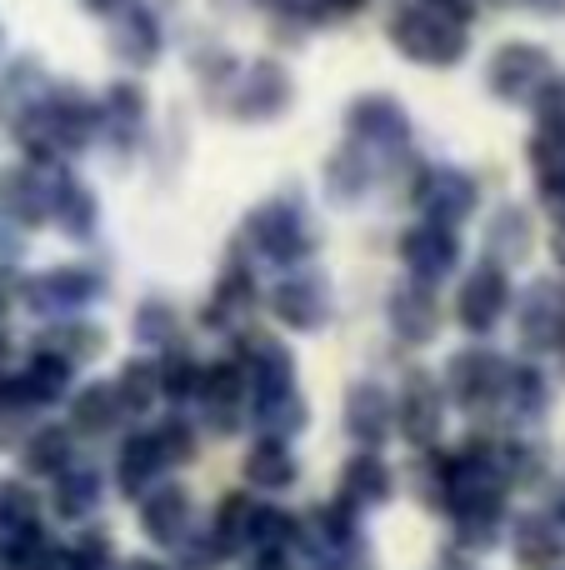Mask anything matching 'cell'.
I'll return each instance as SVG.
<instances>
[{
    "instance_id": "1",
    "label": "cell",
    "mask_w": 565,
    "mask_h": 570,
    "mask_svg": "<svg viewBox=\"0 0 565 570\" xmlns=\"http://www.w3.org/2000/svg\"><path fill=\"white\" fill-rule=\"evenodd\" d=\"M6 126L20 146V160L30 166H70L90 146H100L96 96L76 80H46V90L30 106H20Z\"/></svg>"
},
{
    "instance_id": "2",
    "label": "cell",
    "mask_w": 565,
    "mask_h": 570,
    "mask_svg": "<svg viewBox=\"0 0 565 570\" xmlns=\"http://www.w3.org/2000/svg\"><path fill=\"white\" fill-rule=\"evenodd\" d=\"M386 40L400 60H410L420 70H456L476 46L470 20L450 16L430 0H400L386 16Z\"/></svg>"
},
{
    "instance_id": "3",
    "label": "cell",
    "mask_w": 565,
    "mask_h": 570,
    "mask_svg": "<svg viewBox=\"0 0 565 570\" xmlns=\"http://www.w3.org/2000/svg\"><path fill=\"white\" fill-rule=\"evenodd\" d=\"M296 100V76H290L286 60L276 56H256V60H240V70L230 76V86L220 90L216 106L226 110L230 120L240 126H270L280 120Z\"/></svg>"
},
{
    "instance_id": "4",
    "label": "cell",
    "mask_w": 565,
    "mask_h": 570,
    "mask_svg": "<svg viewBox=\"0 0 565 570\" xmlns=\"http://www.w3.org/2000/svg\"><path fill=\"white\" fill-rule=\"evenodd\" d=\"M240 250L270 261V266H296L316 250V230H310V216L296 196H276L260 200L256 210L240 226Z\"/></svg>"
},
{
    "instance_id": "5",
    "label": "cell",
    "mask_w": 565,
    "mask_h": 570,
    "mask_svg": "<svg viewBox=\"0 0 565 570\" xmlns=\"http://www.w3.org/2000/svg\"><path fill=\"white\" fill-rule=\"evenodd\" d=\"M346 140H356L376 166L410 156V110L390 90H360L346 106Z\"/></svg>"
},
{
    "instance_id": "6",
    "label": "cell",
    "mask_w": 565,
    "mask_h": 570,
    "mask_svg": "<svg viewBox=\"0 0 565 570\" xmlns=\"http://www.w3.org/2000/svg\"><path fill=\"white\" fill-rule=\"evenodd\" d=\"M551 76H556V56L541 40H500L486 56V70H480L486 90L500 106H531Z\"/></svg>"
},
{
    "instance_id": "7",
    "label": "cell",
    "mask_w": 565,
    "mask_h": 570,
    "mask_svg": "<svg viewBox=\"0 0 565 570\" xmlns=\"http://www.w3.org/2000/svg\"><path fill=\"white\" fill-rule=\"evenodd\" d=\"M406 196L426 220L460 226V220H470L480 210V180L470 176L466 166H426V160H420Z\"/></svg>"
},
{
    "instance_id": "8",
    "label": "cell",
    "mask_w": 565,
    "mask_h": 570,
    "mask_svg": "<svg viewBox=\"0 0 565 570\" xmlns=\"http://www.w3.org/2000/svg\"><path fill=\"white\" fill-rule=\"evenodd\" d=\"M96 110H100V146H110L116 156L140 150V140L150 130V96L136 76L110 80L96 96Z\"/></svg>"
},
{
    "instance_id": "9",
    "label": "cell",
    "mask_w": 565,
    "mask_h": 570,
    "mask_svg": "<svg viewBox=\"0 0 565 570\" xmlns=\"http://www.w3.org/2000/svg\"><path fill=\"white\" fill-rule=\"evenodd\" d=\"M106 46L126 70H150L166 56V16L146 0H136V6L106 20Z\"/></svg>"
},
{
    "instance_id": "10",
    "label": "cell",
    "mask_w": 565,
    "mask_h": 570,
    "mask_svg": "<svg viewBox=\"0 0 565 570\" xmlns=\"http://www.w3.org/2000/svg\"><path fill=\"white\" fill-rule=\"evenodd\" d=\"M506 375H511V361L496 351H460L450 355L446 365V391L456 405L466 411H496L500 395H506Z\"/></svg>"
},
{
    "instance_id": "11",
    "label": "cell",
    "mask_w": 565,
    "mask_h": 570,
    "mask_svg": "<svg viewBox=\"0 0 565 570\" xmlns=\"http://www.w3.org/2000/svg\"><path fill=\"white\" fill-rule=\"evenodd\" d=\"M0 220L20 230H40L50 220V166H30V160H16V166L0 170Z\"/></svg>"
},
{
    "instance_id": "12",
    "label": "cell",
    "mask_w": 565,
    "mask_h": 570,
    "mask_svg": "<svg viewBox=\"0 0 565 570\" xmlns=\"http://www.w3.org/2000/svg\"><path fill=\"white\" fill-rule=\"evenodd\" d=\"M400 261H406L410 281L440 285V281L450 276V271L460 266L456 226H440V220H416V226L400 236Z\"/></svg>"
},
{
    "instance_id": "13",
    "label": "cell",
    "mask_w": 565,
    "mask_h": 570,
    "mask_svg": "<svg viewBox=\"0 0 565 570\" xmlns=\"http://www.w3.org/2000/svg\"><path fill=\"white\" fill-rule=\"evenodd\" d=\"M506 305H511L506 266L480 261V266L466 276V285H460V295H456V321L466 325L470 335H490V331H496V321L506 315Z\"/></svg>"
},
{
    "instance_id": "14",
    "label": "cell",
    "mask_w": 565,
    "mask_h": 570,
    "mask_svg": "<svg viewBox=\"0 0 565 570\" xmlns=\"http://www.w3.org/2000/svg\"><path fill=\"white\" fill-rule=\"evenodd\" d=\"M236 365H240V375H246L250 395L280 391V385H290V375H296V355L286 351V341H276V335H266V331L240 335L236 341Z\"/></svg>"
},
{
    "instance_id": "15",
    "label": "cell",
    "mask_w": 565,
    "mask_h": 570,
    "mask_svg": "<svg viewBox=\"0 0 565 570\" xmlns=\"http://www.w3.org/2000/svg\"><path fill=\"white\" fill-rule=\"evenodd\" d=\"M196 395H200V405H206V415H210V431L230 435L240 421H246V375H240L236 361L200 365Z\"/></svg>"
},
{
    "instance_id": "16",
    "label": "cell",
    "mask_w": 565,
    "mask_h": 570,
    "mask_svg": "<svg viewBox=\"0 0 565 570\" xmlns=\"http://www.w3.org/2000/svg\"><path fill=\"white\" fill-rule=\"evenodd\" d=\"M100 220V200L70 166H50V226L70 240H86Z\"/></svg>"
},
{
    "instance_id": "17",
    "label": "cell",
    "mask_w": 565,
    "mask_h": 570,
    "mask_svg": "<svg viewBox=\"0 0 565 570\" xmlns=\"http://www.w3.org/2000/svg\"><path fill=\"white\" fill-rule=\"evenodd\" d=\"M100 295V276L86 266H56L46 276H36L26 285V305L40 315H56V311H80Z\"/></svg>"
},
{
    "instance_id": "18",
    "label": "cell",
    "mask_w": 565,
    "mask_h": 570,
    "mask_svg": "<svg viewBox=\"0 0 565 570\" xmlns=\"http://www.w3.org/2000/svg\"><path fill=\"white\" fill-rule=\"evenodd\" d=\"M250 305H256V276H250L246 256L236 250V261L220 271L210 301L200 305V325H210V331H236V325L250 315Z\"/></svg>"
},
{
    "instance_id": "19",
    "label": "cell",
    "mask_w": 565,
    "mask_h": 570,
    "mask_svg": "<svg viewBox=\"0 0 565 570\" xmlns=\"http://www.w3.org/2000/svg\"><path fill=\"white\" fill-rule=\"evenodd\" d=\"M396 421H400V431H406V441H416V445H436L440 441V421H446V391H440L430 375H410L406 381V391H400V405H396Z\"/></svg>"
},
{
    "instance_id": "20",
    "label": "cell",
    "mask_w": 565,
    "mask_h": 570,
    "mask_svg": "<svg viewBox=\"0 0 565 570\" xmlns=\"http://www.w3.org/2000/svg\"><path fill=\"white\" fill-rule=\"evenodd\" d=\"M190 521H196V505H190L186 485H150V491L140 495V525H146L150 541L176 551L190 535Z\"/></svg>"
},
{
    "instance_id": "21",
    "label": "cell",
    "mask_w": 565,
    "mask_h": 570,
    "mask_svg": "<svg viewBox=\"0 0 565 570\" xmlns=\"http://www.w3.org/2000/svg\"><path fill=\"white\" fill-rule=\"evenodd\" d=\"M270 311L290 325V331H316L330 311V285L316 271H300V276H286L270 295Z\"/></svg>"
},
{
    "instance_id": "22",
    "label": "cell",
    "mask_w": 565,
    "mask_h": 570,
    "mask_svg": "<svg viewBox=\"0 0 565 570\" xmlns=\"http://www.w3.org/2000/svg\"><path fill=\"white\" fill-rule=\"evenodd\" d=\"M370 180H376V156H366L356 140H340V146L326 156V166H320L326 200H336V206H356V200L370 190Z\"/></svg>"
},
{
    "instance_id": "23",
    "label": "cell",
    "mask_w": 565,
    "mask_h": 570,
    "mask_svg": "<svg viewBox=\"0 0 565 570\" xmlns=\"http://www.w3.org/2000/svg\"><path fill=\"white\" fill-rule=\"evenodd\" d=\"M390 425H396V405H390L386 385L360 381L356 391L346 395V431H350V441L366 445V451H376V445L390 435Z\"/></svg>"
},
{
    "instance_id": "24",
    "label": "cell",
    "mask_w": 565,
    "mask_h": 570,
    "mask_svg": "<svg viewBox=\"0 0 565 570\" xmlns=\"http://www.w3.org/2000/svg\"><path fill=\"white\" fill-rule=\"evenodd\" d=\"M390 325H396V335H400V341H410V345L436 341V331H440L436 291H430V285H420V281L400 285V291L390 295Z\"/></svg>"
},
{
    "instance_id": "25",
    "label": "cell",
    "mask_w": 565,
    "mask_h": 570,
    "mask_svg": "<svg viewBox=\"0 0 565 570\" xmlns=\"http://www.w3.org/2000/svg\"><path fill=\"white\" fill-rule=\"evenodd\" d=\"M565 335V295L556 285H531L521 305V341L531 351H556Z\"/></svg>"
},
{
    "instance_id": "26",
    "label": "cell",
    "mask_w": 565,
    "mask_h": 570,
    "mask_svg": "<svg viewBox=\"0 0 565 570\" xmlns=\"http://www.w3.org/2000/svg\"><path fill=\"white\" fill-rule=\"evenodd\" d=\"M70 371H76V365H66L60 355H50L46 345H36V351H30V361L10 375V385H16V391L40 411V405H56L60 395L70 391Z\"/></svg>"
},
{
    "instance_id": "27",
    "label": "cell",
    "mask_w": 565,
    "mask_h": 570,
    "mask_svg": "<svg viewBox=\"0 0 565 570\" xmlns=\"http://www.w3.org/2000/svg\"><path fill=\"white\" fill-rule=\"evenodd\" d=\"M250 425H256L260 435H270V441H290L296 431H306V401H300L290 385H280V391H260L250 395Z\"/></svg>"
},
{
    "instance_id": "28",
    "label": "cell",
    "mask_w": 565,
    "mask_h": 570,
    "mask_svg": "<svg viewBox=\"0 0 565 570\" xmlns=\"http://www.w3.org/2000/svg\"><path fill=\"white\" fill-rule=\"evenodd\" d=\"M390 485H396L390 465L380 461L376 451H360V455H350L346 471H340V501H350L356 511H366V505H380V501H386Z\"/></svg>"
},
{
    "instance_id": "29",
    "label": "cell",
    "mask_w": 565,
    "mask_h": 570,
    "mask_svg": "<svg viewBox=\"0 0 565 570\" xmlns=\"http://www.w3.org/2000/svg\"><path fill=\"white\" fill-rule=\"evenodd\" d=\"M240 471H246L250 491H286V485H296L300 465H296V455H290L286 441H270V435H266V441H256L246 451Z\"/></svg>"
},
{
    "instance_id": "30",
    "label": "cell",
    "mask_w": 565,
    "mask_h": 570,
    "mask_svg": "<svg viewBox=\"0 0 565 570\" xmlns=\"http://www.w3.org/2000/svg\"><path fill=\"white\" fill-rule=\"evenodd\" d=\"M531 256V216L526 206H500L486 220V261L496 266H516Z\"/></svg>"
},
{
    "instance_id": "31",
    "label": "cell",
    "mask_w": 565,
    "mask_h": 570,
    "mask_svg": "<svg viewBox=\"0 0 565 570\" xmlns=\"http://www.w3.org/2000/svg\"><path fill=\"white\" fill-rule=\"evenodd\" d=\"M516 561L526 570H556L565 561V531L551 515H526L516 525Z\"/></svg>"
},
{
    "instance_id": "32",
    "label": "cell",
    "mask_w": 565,
    "mask_h": 570,
    "mask_svg": "<svg viewBox=\"0 0 565 570\" xmlns=\"http://www.w3.org/2000/svg\"><path fill=\"white\" fill-rule=\"evenodd\" d=\"M356 531H360V511L350 501H326L310 511L306 531H300V541L320 546V551H346V546H356Z\"/></svg>"
},
{
    "instance_id": "33",
    "label": "cell",
    "mask_w": 565,
    "mask_h": 570,
    "mask_svg": "<svg viewBox=\"0 0 565 570\" xmlns=\"http://www.w3.org/2000/svg\"><path fill=\"white\" fill-rule=\"evenodd\" d=\"M160 465H166V461H160L156 441H150V435H130V441L120 445V455H116V485H120V495L140 501V495L156 485Z\"/></svg>"
},
{
    "instance_id": "34",
    "label": "cell",
    "mask_w": 565,
    "mask_h": 570,
    "mask_svg": "<svg viewBox=\"0 0 565 570\" xmlns=\"http://www.w3.org/2000/svg\"><path fill=\"white\" fill-rule=\"evenodd\" d=\"M256 515H260V501H250L246 491H230L226 501L216 505V521H210V535L220 541L226 556H240L250 541H256Z\"/></svg>"
},
{
    "instance_id": "35",
    "label": "cell",
    "mask_w": 565,
    "mask_h": 570,
    "mask_svg": "<svg viewBox=\"0 0 565 570\" xmlns=\"http://www.w3.org/2000/svg\"><path fill=\"white\" fill-rule=\"evenodd\" d=\"M50 505H56V515H66V521H86L100 505V475L90 471V465H66V471L56 475Z\"/></svg>"
},
{
    "instance_id": "36",
    "label": "cell",
    "mask_w": 565,
    "mask_h": 570,
    "mask_svg": "<svg viewBox=\"0 0 565 570\" xmlns=\"http://www.w3.org/2000/svg\"><path fill=\"white\" fill-rule=\"evenodd\" d=\"M500 411L521 415V421H541L551 411V381L536 365H511L506 375V395H500Z\"/></svg>"
},
{
    "instance_id": "37",
    "label": "cell",
    "mask_w": 565,
    "mask_h": 570,
    "mask_svg": "<svg viewBox=\"0 0 565 570\" xmlns=\"http://www.w3.org/2000/svg\"><path fill=\"white\" fill-rule=\"evenodd\" d=\"M40 345H46L50 355H60L66 365H80V361H96V355L106 351V331H100V325L66 321V325H50V331L40 335Z\"/></svg>"
},
{
    "instance_id": "38",
    "label": "cell",
    "mask_w": 565,
    "mask_h": 570,
    "mask_svg": "<svg viewBox=\"0 0 565 570\" xmlns=\"http://www.w3.org/2000/svg\"><path fill=\"white\" fill-rule=\"evenodd\" d=\"M120 415H126V405H120L116 385H86V391L76 395L70 421H76V431H86V435H106L120 425Z\"/></svg>"
},
{
    "instance_id": "39",
    "label": "cell",
    "mask_w": 565,
    "mask_h": 570,
    "mask_svg": "<svg viewBox=\"0 0 565 570\" xmlns=\"http://www.w3.org/2000/svg\"><path fill=\"white\" fill-rule=\"evenodd\" d=\"M70 451H76V441H70V431H60V425H46V431H30L26 435V471L30 475H50L56 481L70 461Z\"/></svg>"
},
{
    "instance_id": "40",
    "label": "cell",
    "mask_w": 565,
    "mask_h": 570,
    "mask_svg": "<svg viewBox=\"0 0 565 570\" xmlns=\"http://www.w3.org/2000/svg\"><path fill=\"white\" fill-rule=\"evenodd\" d=\"M116 395H120V405H126V415L150 411V405H156V395H160L156 365H150V361H126V371H120V381H116Z\"/></svg>"
},
{
    "instance_id": "41",
    "label": "cell",
    "mask_w": 565,
    "mask_h": 570,
    "mask_svg": "<svg viewBox=\"0 0 565 570\" xmlns=\"http://www.w3.org/2000/svg\"><path fill=\"white\" fill-rule=\"evenodd\" d=\"M296 541H300V521H296V515L276 511V505H260L250 551H286V546H296Z\"/></svg>"
},
{
    "instance_id": "42",
    "label": "cell",
    "mask_w": 565,
    "mask_h": 570,
    "mask_svg": "<svg viewBox=\"0 0 565 570\" xmlns=\"http://www.w3.org/2000/svg\"><path fill=\"white\" fill-rule=\"evenodd\" d=\"M150 441H156V451H160V461H166V465L196 461V425L180 421V415H166V425H160V431H150Z\"/></svg>"
},
{
    "instance_id": "43",
    "label": "cell",
    "mask_w": 565,
    "mask_h": 570,
    "mask_svg": "<svg viewBox=\"0 0 565 570\" xmlns=\"http://www.w3.org/2000/svg\"><path fill=\"white\" fill-rule=\"evenodd\" d=\"M40 521V501L30 485L20 481H0V531H16V525H36Z\"/></svg>"
},
{
    "instance_id": "44",
    "label": "cell",
    "mask_w": 565,
    "mask_h": 570,
    "mask_svg": "<svg viewBox=\"0 0 565 570\" xmlns=\"http://www.w3.org/2000/svg\"><path fill=\"white\" fill-rule=\"evenodd\" d=\"M156 375H160V395H166V401H186V395H196L200 365L190 361V355H166V361L156 365Z\"/></svg>"
},
{
    "instance_id": "45",
    "label": "cell",
    "mask_w": 565,
    "mask_h": 570,
    "mask_svg": "<svg viewBox=\"0 0 565 570\" xmlns=\"http://www.w3.org/2000/svg\"><path fill=\"white\" fill-rule=\"evenodd\" d=\"M136 335L146 345H166L170 335H176V311H170L166 301H146L136 311Z\"/></svg>"
},
{
    "instance_id": "46",
    "label": "cell",
    "mask_w": 565,
    "mask_h": 570,
    "mask_svg": "<svg viewBox=\"0 0 565 570\" xmlns=\"http://www.w3.org/2000/svg\"><path fill=\"white\" fill-rule=\"evenodd\" d=\"M66 556H70V570H110V535L86 531V541H76Z\"/></svg>"
},
{
    "instance_id": "47",
    "label": "cell",
    "mask_w": 565,
    "mask_h": 570,
    "mask_svg": "<svg viewBox=\"0 0 565 570\" xmlns=\"http://www.w3.org/2000/svg\"><path fill=\"white\" fill-rule=\"evenodd\" d=\"M126 6H136V0H80V10L86 16H96V20H110V16H120Z\"/></svg>"
},
{
    "instance_id": "48",
    "label": "cell",
    "mask_w": 565,
    "mask_h": 570,
    "mask_svg": "<svg viewBox=\"0 0 565 570\" xmlns=\"http://www.w3.org/2000/svg\"><path fill=\"white\" fill-rule=\"evenodd\" d=\"M330 556H336V561H330L326 570H366V561H360L356 546H346V551H330Z\"/></svg>"
},
{
    "instance_id": "49",
    "label": "cell",
    "mask_w": 565,
    "mask_h": 570,
    "mask_svg": "<svg viewBox=\"0 0 565 570\" xmlns=\"http://www.w3.org/2000/svg\"><path fill=\"white\" fill-rule=\"evenodd\" d=\"M256 570H296L286 561V551H260V561H256Z\"/></svg>"
},
{
    "instance_id": "50",
    "label": "cell",
    "mask_w": 565,
    "mask_h": 570,
    "mask_svg": "<svg viewBox=\"0 0 565 570\" xmlns=\"http://www.w3.org/2000/svg\"><path fill=\"white\" fill-rule=\"evenodd\" d=\"M526 10H536V16H565V0H521Z\"/></svg>"
},
{
    "instance_id": "51",
    "label": "cell",
    "mask_w": 565,
    "mask_h": 570,
    "mask_svg": "<svg viewBox=\"0 0 565 570\" xmlns=\"http://www.w3.org/2000/svg\"><path fill=\"white\" fill-rule=\"evenodd\" d=\"M226 16H240V10H266V0H216Z\"/></svg>"
},
{
    "instance_id": "52",
    "label": "cell",
    "mask_w": 565,
    "mask_h": 570,
    "mask_svg": "<svg viewBox=\"0 0 565 570\" xmlns=\"http://www.w3.org/2000/svg\"><path fill=\"white\" fill-rule=\"evenodd\" d=\"M551 250H556V261L565 266V216H556V230H551Z\"/></svg>"
},
{
    "instance_id": "53",
    "label": "cell",
    "mask_w": 565,
    "mask_h": 570,
    "mask_svg": "<svg viewBox=\"0 0 565 570\" xmlns=\"http://www.w3.org/2000/svg\"><path fill=\"white\" fill-rule=\"evenodd\" d=\"M551 521H556V525H561V531H565V495H561V501H556V515H551Z\"/></svg>"
},
{
    "instance_id": "54",
    "label": "cell",
    "mask_w": 565,
    "mask_h": 570,
    "mask_svg": "<svg viewBox=\"0 0 565 570\" xmlns=\"http://www.w3.org/2000/svg\"><path fill=\"white\" fill-rule=\"evenodd\" d=\"M120 570H160V566H150V561H126Z\"/></svg>"
},
{
    "instance_id": "55",
    "label": "cell",
    "mask_w": 565,
    "mask_h": 570,
    "mask_svg": "<svg viewBox=\"0 0 565 570\" xmlns=\"http://www.w3.org/2000/svg\"><path fill=\"white\" fill-rule=\"evenodd\" d=\"M6 351L10 345H6V335H0V381H6Z\"/></svg>"
},
{
    "instance_id": "56",
    "label": "cell",
    "mask_w": 565,
    "mask_h": 570,
    "mask_svg": "<svg viewBox=\"0 0 565 570\" xmlns=\"http://www.w3.org/2000/svg\"><path fill=\"white\" fill-rule=\"evenodd\" d=\"M0 60H6V26H0Z\"/></svg>"
},
{
    "instance_id": "57",
    "label": "cell",
    "mask_w": 565,
    "mask_h": 570,
    "mask_svg": "<svg viewBox=\"0 0 565 570\" xmlns=\"http://www.w3.org/2000/svg\"><path fill=\"white\" fill-rule=\"evenodd\" d=\"M556 351H561V365H565V335H561V345H556Z\"/></svg>"
}]
</instances>
